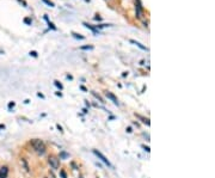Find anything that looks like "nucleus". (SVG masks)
<instances>
[{
    "label": "nucleus",
    "instance_id": "21",
    "mask_svg": "<svg viewBox=\"0 0 215 178\" xmlns=\"http://www.w3.org/2000/svg\"><path fill=\"white\" fill-rule=\"evenodd\" d=\"M38 97H41V98H44V96H43L42 93H38Z\"/></svg>",
    "mask_w": 215,
    "mask_h": 178
},
{
    "label": "nucleus",
    "instance_id": "7",
    "mask_svg": "<svg viewBox=\"0 0 215 178\" xmlns=\"http://www.w3.org/2000/svg\"><path fill=\"white\" fill-rule=\"evenodd\" d=\"M130 43H133V44H135V46H137V47L140 48V49H142V50H147V48H146L145 46H142L140 42H137V41H135V40H130Z\"/></svg>",
    "mask_w": 215,
    "mask_h": 178
},
{
    "label": "nucleus",
    "instance_id": "18",
    "mask_svg": "<svg viewBox=\"0 0 215 178\" xmlns=\"http://www.w3.org/2000/svg\"><path fill=\"white\" fill-rule=\"evenodd\" d=\"M30 55H32V56H35V57H36V56H37V53H36V52H30Z\"/></svg>",
    "mask_w": 215,
    "mask_h": 178
},
{
    "label": "nucleus",
    "instance_id": "6",
    "mask_svg": "<svg viewBox=\"0 0 215 178\" xmlns=\"http://www.w3.org/2000/svg\"><path fill=\"white\" fill-rule=\"evenodd\" d=\"M84 25H85V26H86V28H87V29H90L91 31H92V32H93V34H94V35H98V34H99V31H98L97 29H96V28H93V26H92V25H90V24H87V23H84Z\"/></svg>",
    "mask_w": 215,
    "mask_h": 178
},
{
    "label": "nucleus",
    "instance_id": "3",
    "mask_svg": "<svg viewBox=\"0 0 215 178\" xmlns=\"http://www.w3.org/2000/svg\"><path fill=\"white\" fill-rule=\"evenodd\" d=\"M93 153H94V155H97V157H98V159H101V160H102V161L104 162L105 165H108V166H111V164H110V161H109V160H108V159L105 158V157H104V155L102 154V153H101V152H99V151H97V150H93Z\"/></svg>",
    "mask_w": 215,
    "mask_h": 178
},
{
    "label": "nucleus",
    "instance_id": "8",
    "mask_svg": "<svg viewBox=\"0 0 215 178\" xmlns=\"http://www.w3.org/2000/svg\"><path fill=\"white\" fill-rule=\"evenodd\" d=\"M136 117L137 118H140L142 122L145 123V124H147V126H149L151 124V122H149V120L148 118H146V117H144V116H141V115H136Z\"/></svg>",
    "mask_w": 215,
    "mask_h": 178
},
{
    "label": "nucleus",
    "instance_id": "16",
    "mask_svg": "<svg viewBox=\"0 0 215 178\" xmlns=\"http://www.w3.org/2000/svg\"><path fill=\"white\" fill-rule=\"evenodd\" d=\"M67 157H68V154H67V153H65V152H62V153H61V158H67Z\"/></svg>",
    "mask_w": 215,
    "mask_h": 178
},
{
    "label": "nucleus",
    "instance_id": "17",
    "mask_svg": "<svg viewBox=\"0 0 215 178\" xmlns=\"http://www.w3.org/2000/svg\"><path fill=\"white\" fill-rule=\"evenodd\" d=\"M142 148H145V151H147V152H149V147H147V146H145V145H142Z\"/></svg>",
    "mask_w": 215,
    "mask_h": 178
},
{
    "label": "nucleus",
    "instance_id": "11",
    "mask_svg": "<svg viewBox=\"0 0 215 178\" xmlns=\"http://www.w3.org/2000/svg\"><path fill=\"white\" fill-rule=\"evenodd\" d=\"M92 95H93L94 97H96V98H97L98 100H99V102H101V103H105V102H104V100H103V98H102V97H101V96H99V95H97V93H96V92H92Z\"/></svg>",
    "mask_w": 215,
    "mask_h": 178
},
{
    "label": "nucleus",
    "instance_id": "19",
    "mask_svg": "<svg viewBox=\"0 0 215 178\" xmlns=\"http://www.w3.org/2000/svg\"><path fill=\"white\" fill-rule=\"evenodd\" d=\"M61 176H62V178H67L66 177V173H65V171H61Z\"/></svg>",
    "mask_w": 215,
    "mask_h": 178
},
{
    "label": "nucleus",
    "instance_id": "4",
    "mask_svg": "<svg viewBox=\"0 0 215 178\" xmlns=\"http://www.w3.org/2000/svg\"><path fill=\"white\" fill-rule=\"evenodd\" d=\"M105 96L110 99V100H111V102H112L113 104L118 105V99L116 98V96H115V95H112V93H111V92H109V91H106V92H105Z\"/></svg>",
    "mask_w": 215,
    "mask_h": 178
},
{
    "label": "nucleus",
    "instance_id": "14",
    "mask_svg": "<svg viewBox=\"0 0 215 178\" xmlns=\"http://www.w3.org/2000/svg\"><path fill=\"white\" fill-rule=\"evenodd\" d=\"M54 84H55V86H56V87H59L60 90H62V85H61V84H60L59 81H58V80H55Z\"/></svg>",
    "mask_w": 215,
    "mask_h": 178
},
{
    "label": "nucleus",
    "instance_id": "9",
    "mask_svg": "<svg viewBox=\"0 0 215 178\" xmlns=\"http://www.w3.org/2000/svg\"><path fill=\"white\" fill-rule=\"evenodd\" d=\"M22 164H23V166H24V169H25V171H29V165H27V162H26V160H25V158H22Z\"/></svg>",
    "mask_w": 215,
    "mask_h": 178
},
{
    "label": "nucleus",
    "instance_id": "20",
    "mask_svg": "<svg viewBox=\"0 0 215 178\" xmlns=\"http://www.w3.org/2000/svg\"><path fill=\"white\" fill-rule=\"evenodd\" d=\"M94 20H102V18L101 17H94Z\"/></svg>",
    "mask_w": 215,
    "mask_h": 178
},
{
    "label": "nucleus",
    "instance_id": "5",
    "mask_svg": "<svg viewBox=\"0 0 215 178\" xmlns=\"http://www.w3.org/2000/svg\"><path fill=\"white\" fill-rule=\"evenodd\" d=\"M7 174H8V167L3 166L0 169V178H7Z\"/></svg>",
    "mask_w": 215,
    "mask_h": 178
},
{
    "label": "nucleus",
    "instance_id": "10",
    "mask_svg": "<svg viewBox=\"0 0 215 178\" xmlns=\"http://www.w3.org/2000/svg\"><path fill=\"white\" fill-rule=\"evenodd\" d=\"M42 1L44 3V4H47L49 7H54V6H55V4L53 3V1H50V0H42Z\"/></svg>",
    "mask_w": 215,
    "mask_h": 178
},
{
    "label": "nucleus",
    "instance_id": "15",
    "mask_svg": "<svg viewBox=\"0 0 215 178\" xmlns=\"http://www.w3.org/2000/svg\"><path fill=\"white\" fill-rule=\"evenodd\" d=\"M24 22H25V23L26 24H29V25H31V19H29V18H25V19H24Z\"/></svg>",
    "mask_w": 215,
    "mask_h": 178
},
{
    "label": "nucleus",
    "instance_id": "12",
    "mask_svg": "<svg viewBox=\"0 0 215 178\" xmlns=\"http://www.w3.org/2000/svg\"><path fill=\"white\" fill-rule=\"evenodd\" d=\"M80 49H82V50H92L93 46H84V47H80Z\"/></svg>",
    "mask_w": 215,
    "mask_h": 178
},
{
    "label": "nucleus",
    "instance_id": "2",
    "mask_svg": "<svg viewBox=\"0 0 215 178\" xmlns=\"http://www.w3.org/2000/svg\"><path fill=\"white\" fill-rule=\"evenodd\" d=\"M48 162H49V165H50L54 170L56 169H59L60 166V160L58 157H55V155H49V158H48Z\"/></svg>",
    "mask_w": 215,
    "mask_h": 178
},
{
    "label": "nucleus",
    "instance_id": "1",
    "mask_svg": "<svg viewBox=\"0 0 215 178\" xmlns=\"http://www.w3.org/2000/svg\"><path fill=\"white\" fill-rule=\"evenodd\" d=\"M31 145L34 147V150L38 153V154H43L46 152V143L43 142L41 139H32Z\"/></svg>",
    "mask_w": 215,
    "mask_h": 178
},
{
    "label": "nucleus",
    "instance_id": "13",
    "mask_svg": "<svg viewBox=\"0 0 215 178\" xmlns=\"http://www.w3.org/2000/svg\"><path fill=\"white\" fill-rule=\"evenodd\" d=\"M72 35L74 36L75 38H79V40H84V38H85V37H84V36H81V35H78V34H75V32H73V34H72Z\"/></svg>",
    "mask_w": 215,
    "mask_h": 178
}]
</instances>
